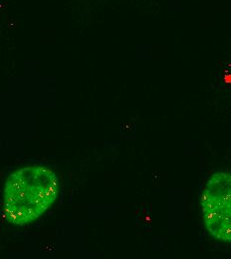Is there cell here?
Returning a JSON list of instances; mask_svg holds the SVG:
<instances>
[{"label":"cell","mask_w":231,"mask_h":259,"mask_svg":"<svg viewBox=\"0 0 231 259\" xmlns=\"http://www.w3.org/2000/svg\"><path fill=\"white\" fill-rule=\"evenodd\" d=\"M201 213L210 235L231 242V171L213 172L201 194Z\"/></svg>","instance_id":"obj_2"},{"label":"cell","mask_w":231,"mask_h":259,"mask_svg":"<svg viewBox=\"0 0 231 259\" xmlns=\"http://www.w3.org/2000/svg\"><path fill=\"white\" fill-rule=\"evenodd\" d=\"M56 174L44 165H29L12 172L4 186L3 210L7 221L26 226L38 220L55 201Z\"/></svg>","instance_id":"obj_1"}]
</instances>
